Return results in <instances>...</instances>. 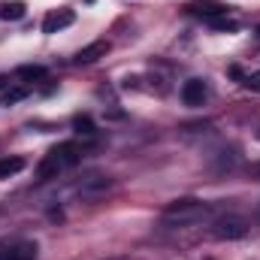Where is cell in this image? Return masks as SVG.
<instances>
[{
    "label": "cell",
    "instance_id": "1",
    "mask_svg": "<svg viewBox=\"0 0 260 260\" xmlns=\"http://www.w3.org/2000/svg\"><path fill=\"white\" fill-rule=\"evenodd\" d=\"M212 218V206L197 200V197H182V200H173L164 215H160V224L164 227H191V224H203Z\"/></svg>",
    "mask_w": 260,
    "mask_h": 260
},
{
    "label": "cell",
    "instance_id": "2",
    "mask_svg": "<svg viewBox=\"0 0 260 260\" xmlns=\"http://www.w3.org/2000/svg\"><path fill=\"white\" fill-rule=\"evenodd\" d=\"M79 160H82V148H79L76 142H58V145L49 148L46 157L40 160V167H37V179H40V182H52V179L64 176L67 170H73Z\"/></svg>",
    "mask_w": 260,
    "mask_h": 260
},
{
    "label": "cell",
    "instance_id": "3",
    "mask_svg": "<svg viewBox=\"0 0 260 260\" xmlns=\"http://www.w3.org/2000/svg\"><path fill=\"white\" fill-rule=\"evenodd\" d=\"M212 233L218 236V239H242L245 233H248V224H245V218H239V215H224V218H218L215 221V227H212Z\"/></svg>",
    "mask_w": 260,
    "mask_h": 260
},
{
    "label": "cell",
    "instance_id": "4",
    "mask_svg": "<svg viewBox=\"0 0 260 260\" xmlns=\"http://www.w3.org/2000/svg\"><path fill=\"white\" fill-rule=\"evenodd\" d=\"M206 97H209V88H206L203 79H188V82L182 85V103H185V106L197 109V106L206 103Z\"/></svg>",
    "mask_w": 260,
    "mask_h": 260
},
{
    "label": "cell",
    "instance_id": "5",
    "mask_svg": "<svg viewBox=\"0 0 260 260\" xmlns=\"http://www.w3.org/2000/svg\"><path fill=\"white\" fill-rule=\"evenodd\" d=\"M76 21V12L73 9H58V12H49L46 18H43V34H58V30H64Z\"/></svg>",
    "mask_w": 260,
    "mask_h": 260
},
{
    "label": "cell",
    "instance_id": "6",
    "mask_svg": "<svg viewBox=\"0 0 260 260\" xmlns=\"http://www.w3.org/2000/svg\"><path fill=\"white\" fill-rule=\"evenodd\" d=\"M112 188V179L109 176H88L79 188H76V194L79 197H100V194H106Z\"/></svg>",
    "mask_w": 260,
    "mask_h": 260
},
{
    "label": "cell",
    "instance_id": "7",
    "mask_svg": "<svg viewBox=\"0 0 260 260\" xmlns=\"http://www.w3.org/2000/svg\"><path fill=\"white\" fill-rule=\"evenodd\" d=\"M106 52H109V43H106V40H97V43H91V46L79 49V52H76V58H73V64H94V61L106 58Z\"/></svg>",
    "mask_w": 260,
    "mask_h": 260
},
{
    "label": "cell",
    "instance_id": "8",
    "mask_svg": "<svg viewBox=\"0 0 260 260\" xmlns=\"http://www.w3.org/2000/svg\"><path fill=\"white\" fill-rule=\"evenodd\" d=\"M0 260H37V242H18L0 251Z\"/></svg>",
    "mask_w": 260,
    "mask_h": 260
},
{
    "label": "cell",
    "instance_id": "9",
    "mask_svg": "<svg viewBox=\"0 0 260 260\" xmlns=\"http://www.w3.org/2000/svg\"><path fill=\"white\" fill-rule=\"evenodd\" d=\"M194 15H200V18H218V15H227V6L224 3H218V0H203V3H191L188 6Z\"/></svg>",
    "mask_w": 260,
    "mask_h": 260
},
{
    "label": "cell",
    "instance_id": "10",
    "mask_svg": "<svg viewBox=\"0 0 260 260\" xmlns=\"http://www.w3.org/2000/svg\"><path fill=\"white\" fill-rule=\"evenodd\" d=\"M15 76H18L21 82H43V79L49 76V70H46V67H40V64H24V67H18V70H15Z\"/></svg>",
    "mask_w": 260,
    "mask_h": 260
},
{
    "label": "cell",
    "instance_id": "11",
    "mask_svg": "<svg viewBox=\"0 0 260 260\" xmlns=\"http://www.w3.org/2000/svg\"><path fill=\"white\" fill-rule=\"evenodd\" d=\"M27 94H30V88H27V85H15V88H6V91H3V97H0V103H3V106H15V103L27 100Z\"/></svg>",
    "mask_w": 260,
    "mask_h": 260
},
{
    "label": "cell",
    "instance_id": "12",
    "mask_svg": "<svg viewBox=\"0 0 260 260\" xmlns=\"http://www.w3.org/2000/svg\"><path fill=\"white\" fill-rule=\"evenodd\" d=\"M24 12H27V6L21 0H12V3L0 6V18H6V21H18V18H24Z\"/></svg>",
    "mask_w": 260,
    "mask_h": 260
},
{
    "label": "cell",
    "instance_id": "13",
    "mask_svg": "<svg viewBox=\"0 0 260 260\" xmlns=\"http://www.w3.org/2000/svg\"><path fill=\"white\" fill-rule=\"evenodd\" d=\"M24 170V157H0V179H9Z\"/></svg>",
    "mask_w": 260,
    "mask_h": 260
},
{
    "label": "cell",
    "instance_id": "14",
    "mask_svg": "<svg viewBox=\"0 0 260 260\" xmlns=\"http://www.w3.org/2000/svg\"><path fill=\"white\" fill-rule=\"evenodd\" d=\"M206 24H209V27H215V30H227V34H233V30L239 27V24H236L233 18H227V15H218V18H209Z\"/></svg>",
    "mask_w": 260,
    "mask_h": 260
},
{
    "label": "cell",
    "instance_id": "15",
    "mask_svg": "<svg viewBox=\"0 0 260 260\" xmlns=\"http://www.w3.org/2000/svg\"><path fill=\"white\" fill-rule=\"evenodd\" d=\"M73 130H76L79 136H91V133H94V121H91L88 115H76V118H73Z\"/></svg>",
    "mask_w": 260,
    "mask_h": 260
},
{
    "label": "cell",
    "instance_id": "16",
    "mask_svg": "<svg viewBox=\"0 0 260 260\" xmlns=\"http://www.w3.org/2000/svg\"><path fill=\"white\" fill-rule=\"evenodd\" d=\"M242 85H245L248 91H257V94H260V73H251V76H245V79H242Z\"/></svg>",
    "mask_w": 260,
    "mask_h": 260
},
{
    "label": "cell",
    "instance_id": "17",
    "mask_svg": "<svg viewBox=\"0 0 260 260\" xmlns=\"http://www.w3.org/2000/svg\"><path fill=\"white\" fill-rule=\"evenodd\" d=\"M6 88H9V79H6V76H0V91H6Z\"/></svg>",
    "mask_w": 260,
    "mask_h": 260
},
{
    "label": "cell",
    "instance_id": "18",
    "mask_svg": "<svg viewBox=\"0 0 260 260\" xmlns=\"http://www.w3.org/2000/svg\"><path fill=\"white\" fill-rule=\"evenodd\" d=\"M257 218H260V206H257Z\"/></svg>",
    "mask_w": 260,
    "mask_h": 260
}]
</instances>
